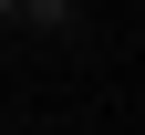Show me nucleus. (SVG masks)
<instances>
[{
	"mask_svg": "<svg viewBox=\"0 0 145 135\" xmlns=\"http://www.w3.org/2000/svg\"><path fill=\"white\" fill-rule=\"evenodd\" d=\"M21 21H42V31H62V21H72V0H21Z\"/></svg>",
	"mask_w": 145,
	"mask_h": 135,
	"instance_id": "f257e3e1",
	"label": "nucleus"
},
{
	"mask_svg": "<svg viewBox=\"0 0 145 135\" xmlns=\"http://www.w3.org/2000/svg\"><path fill=\"white\" fill-rule=\"evenodd\" d=\"M0 11H21V0H0Z\"/></svg>",
	"mask_w": 145,
	"mask_h": 135,
	"instance_id": "f03ea898",
	"label": "nucleus"
}]
</instances>
